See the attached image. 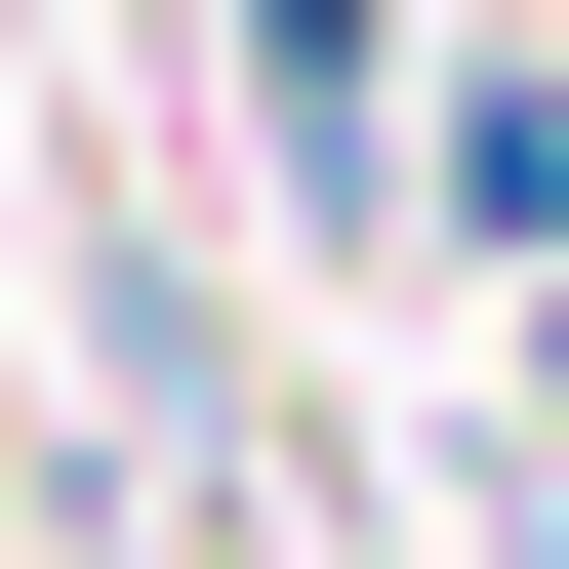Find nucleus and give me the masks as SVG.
<instances>
[{"label":"nucleus","mask_w":569,"mask_h":569,"mask_svg":"<svg viewBox=\"0 0 569 569\" xmlns=\"http://www.w3.org/2000/svg\"><path fill=\"white\" fill-rule=\"evenodd\" d=\"M244 122H284L326 203H367V122H407V0H244Z\"/></svg>","instance_id":"1"}]
</instances>
